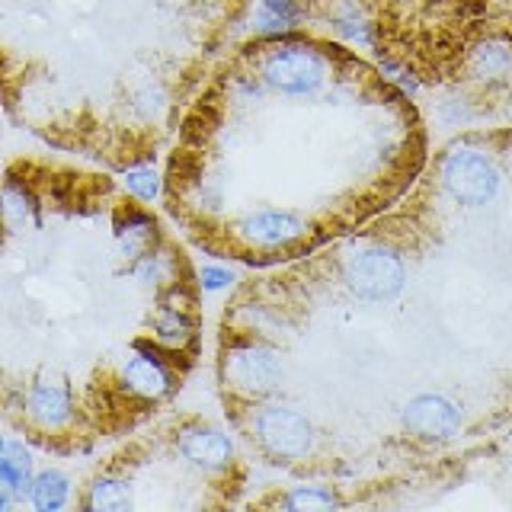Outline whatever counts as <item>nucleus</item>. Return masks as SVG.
<instances>
[{"label":"nucleus","mask_w":512,"mask_h":512,"mask_svg":"<svg viewBox=\"0 0 512 512\" xmlns=\"http://www.w3.org/2000/svg\"><path fill=\"white\" fill-rule=\"evenodd\" d=\"M256 74L282 100H320L336 80V52L311 36L269 42L256 55Z\"/></svg>","instance_id":"nucleus-1"},{"label":"nucleus","mask_w":512,"mask_h":512,"mask_svg":"<svg viewBox=\"0 0 512 512\" xmlns=\"http://www.w3.org/2000/svg\"><path fill=\"white\" fill-rule=\"evenodd\" d=\"M221 381L228 391L247 400L276 397L285 381V365L279 349L260 340L256 333L234 336L221 352Z\"/></svg>","instance_id":"nucleus-2"},{"label":"nucleus","mask_w":512,"mask_h":512,"mask_svg":"<svg viewBox=\"0 0 512 512\" xmlns=\"http://www.w3.org/2000/svg\"><path fill=\"white\" fill-rule=\"evenodd\" d=\"M439 183L461 208H487L503 189V170L480 144H452L439 160Z\"/></svg>","instance_id":"nucleus-3"},{"label":"nucleus","mask_w":512,"mask_h":512,"mask_svg":"<svg viewBox=\"0 0 512 512\" xmlns=\"http://www.w3.org/2000/svg\"><path fill=\"white\" fill-rule=\"evenodd\" d=\"M343 282L359 301L384 304L404 295L407 263L400 250H394L391 244L372 240V244H359L349 250V256L343 260Z\"/></svg>","instance_id":"nucleus-4"},{"label":"nucleus","mask_w":512,"mask_h":512,"mask_svg":"<svg viewBox=\"0 0 512 512\" xmlns=\"http://www.w3.org/2000/svg\"><path fill=\"white\" fill-rule=\"evenodd\" d=\"M250 436L276 461H301L317 448V426L308 420V413L288 404H269V400L253 407Z\"/></svg>","instance_id":"nucleus-5"},{"label":"nucleus","mask_w":512,"mask_h":512,"mask_svg":"<svg viewBox=\"0 0 512 512\" xmlns=\"http://www.w3.org/2000/svg\"><path fill=\"white\" fill-rule=\"evenodd\" d=\"M234 234L244 240L250 250H288L301 244L311 234V224L295 208H253L234 221Z\"/></svg>","instance_id":"nucleus-6"},{"label":"nucleus","mask_w":512,"mask_h":512,"mask_svg":"<svg viewBox=\"0 0 512 512\" xmlns=\"http://www.w3.org/2000/svg\"><path fill=\"white\" fill-rule=\"evenodd\" d=\"M400 423L410 432L416 442L426 445H442L452 442L464 429V410L458 400L439 391H426L410 397L404 410H400Z\"/></svg>","instance_id":"nucleus-7"},{"label":"nucleus","mask_w":512,"mask_h":512,"mask_svg":"<svg viewBox=\"0 0 512 512\" xmlns=\"http://www.w3.org/2000/svg\"><path fill=\"white\" fill-rule=\"evenodd\" d=\"M311 20V0H253L250 4V32L260 45L301 36Z\"/></svg>","instance_id":"nucleus-8"},{"label":"nucleus","mask_w":512,"mask_h":512,"mask_svg":"<svg viewBox=\"0 0 512 512\" xmlns=\"http://www.w3.org/2000/svg\"><path fill=\"white\" fill-rule=\"evenodd\" d=\"M464 74L480 87H506L512 84V36L506 32H484L464 52Z\"/></svg>","instance_id":"nucleus-9"},{"label":"nucleus","mask_w":512,"mask_h":512,"mask_svg":"<svg viewBox=\"0 0 512 512\" xmlns=\"http://www.w3.org/2000/svg\"><path fill=\"white\" fill-rule=\"evenodd\" d=\"M176 452L205 474L224 471L234 461V439L212 423H189L176 432Z\"/></svg>","instance_id":"nucleus-10"},{"label":"nucleus","mask_w":512,"mask_h":512,"mask_svg":"<svg viewBox=\"0 0 512 512\" xmlns=\"http://www.w3.org/2000/svg\"><path fill=\"white\" fill-rule=\"evenodd\" d=\"M122 384L141 400H160L173 391L176 375L151 343H135V352L122 362Z\"/></svg>","instance_id":"nucleus-11"},{"label":"nucleus","mask_w":512,"mask_h":512,"mask_svg":"<svg viewBox=\"0 0 512 512\" xmlns=\"http://www.w3.org/2000/svg\"><path fill=\"white\" fill-rule=\"evenodd\" d=\"M320 23L327 26V32L340 45L365 48V52H375L378 48V23L365 10L362 0H327V10L320 13Z\"/></svg>","instance_id":"nucleus-12"},{"label":"nucleus","mask_w":512,"mask_h":512,"mask_svg":"<svg viewBox=\"0 0 512 512\" xmlns=\"http://www.w3.org/2000/svg\"><path fill=\"white\" fill-rule=\"evenodd\" d=\"M23 410L36 426L42 429H61L74 416V400L64 381L42 378L36 384H29L23 394Z\"/></svg>","instance_id":"nucleus-13"},{"label":"nucleus","mask_w":512,"mask_h":512,"mask_svg":"<svg viewBox=\"0 0 512 512\" xmlns=\"http://www.w3.org/2000/svg\"><path fill=\"white\" fill-rule=\"evenodd\" d=\"M116 244H119V253L125 260H138L148 250L157 247V221L154 215H148L144 208H122L119 218H116Z\"/></svg>","instance_id":"nucleus-14"},{"label":"nucleus","mask_w":512,"mask_h":512,"mask_svg":"<svg viewBox=\"0 0 512 512\" xmlns=\"http://www.w3.org/2000/svg\"><path fill=\"white\" fill-rule=\"evenodd\" d=\"M32 455L23 442H7V448L0 452V484L10 487L13 496L20 503H29V490H32Z\"/></svg>","instance_id":"nucleus-15"},{"label":"nucleus","mask_w":512,"mask_h":512,"mask_svg":"<svg viewBox=\"0 0 512 512\" xmlns=\"http://www.w3.org/2000/svg\"><path fill=\"white\" fill-rule=\"evenodd\" d=\"M71 500V477L58 471V468H45L32 477V490H29V506L39 512H58Z\"/></svg>","instance_id":"nucleus-16"},{"label":"nucleus","mask_w":512,"mask_h":512,"mask_svg":"<svg viewBox=\"0 0 512 512\" xmlns=\"http://www.w3.org/2000/svg\"><path fill=\"white\" fill-rule=\"evenodd\" d=\"M84 509H96V512H128L132 509V484L125 477L116 474H103L96 477L87 487V500Z\"/></svg>","instance_id":"nucleus-17"},{"label":"nucleus","mask_w":512,"mask_h":512,"mask_svg":"<svg viewBox=\"0 0 512 512\" xmlns=\"http://www.w3.org/2000/svg\"><path fill=\"white\" fill-rule=\"evenodd\" d=\"M192 333H196V320L189 317V308H180V304H173V301L160 304L157 320H154V336L160 346L180 349L192 340Z\"/></svg>","instance_id":"nucleus-18"},{"label":"nucleus","mask_w":512,"mask_h":512,"mask_svg":"<svg viewBox=\"0 0 512 512\" xmlns=\"http://www.w3.org/2000/svg\"><path fill=\"white\" fill-rule=\"evenodd\" d=\"M340 503L343 500L336 496V490L324 484H298L279 496V506L288 512H324V509H336Z\"/></svg>","instance_id":"nucleus-19"},{"label":"nucleus","mask_w":512,"mask_h":512,"mask_svg":"<svg viewBox=\"0 0 512 512\" xmlns=\"http://www.w3.org/2000/svg\"><path fill=\"white\" fill-rule=\"evenodd\" d=\"M0 205H4V221L13 224V228H23V224H29L39 212L36 196L26 189V183H16V180H10L0 189Z\"/></svg>","instance_id":"nucleus-20"},{"label":"nucleus","mask_w":512,"mask_h":512,"mask_svg":"<svg viewBox=\"0 0 512 512\" xmlns=\"http://www.w3.org/2000/svg\"><path fill=\"white\" fill-rule=\"evenodd\" d=\"M135 279L148 288H157L173 279V256L167 250H148L135 260Z\"/></svg>","instance_id":"nucleus-21"},{"label":"nucleus","mask_w":512,"mask_h":512,"mask_svg":"<svg viewBox=\"0 0 512 512\" xmlns=\"http://www.w3.org/2000/svg\"><path fill=\"white\" fill-rule=\"evenodd\" d=\"M378 71H381V77H388L391 84L404 93V96H416L423 90V77L416 74L413 68H407L404 61H397V58H391V55H381L378 58Z\"/></svg>","instance_id":"nucleus-22"},{"label":"nucleus","mask_w":512,"mask_h":512,"mask_svg":"<svg viewBox=\"0 0 512 512\" xmlns=\"http://www.w3.org/2000/svg\"><path fill=\"white\" fill-rule=\"evenodd\" d=\"M125 189L132 192L135 199L141 202H154L160 196V176L151 167H138L125 173Z\"/></svg>","instance_id":"nucleus-23"},{"label":"nucleus","mask_w":512,"mask_h":512,"mask_svg":"<svg viewBox=\"0 0 512 512\" xmlns=\"http://www.w3.org/2000/svg\"><path fill=\"white\" fill-rule=\"evenodd\" d=\"M244 317H247V333H272L282 327V317L272 314V308H266V304H250V308H244Z\"/></svg>","instance_id":"nucleus-24"},{"label":"nucleus","mask_w":512,"mask_h":512,"mask_svg":"<svg viewBox=\"0 0 512 512\" xmlns=\"http://www.w3.org/2000/svg\"><path fill=\"white\" fill-rule=\"evenodd\" d=\"M231 90H234V96H237L240 103H256V100H263V96L269 93L256 71L231 77Z\"/></svg>","instance_id":"nucleus-25"},{"label":"nucleus","mask_w":512,"mask_h":512,"mask_svg":"<svg viewBox=\"0 0 512 512\" xmlns=\"http://www.w3.org/2000/svg\"><path fill=\"white\" fill-rule=\"evenodd\" d=\"M199 285L205 292H224V288L234 285V272L228 266L205 263V266H199Z\"/></svg>","instance_id":"nucleus-26"},{"label":"nucleus","mask_w":512,"mask_h":512,"mask_svg":"<svg viewBox=\"0 0 512 512\" xmlns=\"http://www.w3.org/2000/svg\"><path fill=\"white\" fill-rule=\"evenodd\" d=\"M16 503H20V500H16V496H13V490L0 484V512H10Z\"/></svg>","instance_id":"nucleus-27"},{"label":"nucleus","mask_w":512,"mask_h":512,"mask_svg":"<svg viewBox=\"0 0 512 512\" xmlns=\"http://www.w3.org/2000/svg\"><path fill=\"white\" fill-rule=\"evenodd\" d=\"M160 106V93H154V87H148V90H144V96H141V109H157Z\"/></svg>","instance_id":"nucleus-28"},{"label":"nucleus","mask_w":512,"mask_h":512,"mask_svg":"<svg viewBox=\"0 0 512 512\" xmlns=\"http://www.w3.org/2000/svg\"><path fill=\"white\" fill-rule=\"evenodd\" d=\"M4 448H7V439H4V436H0V452H4Z\"/></svg>","instance_id":"nucleus-29"},{"label":"nucleus","mask_w":512,"mask_h":512,"mask_svg":"<svg viewBox=\"0 0 512 512\" xmlns=\"http://www.w3.org/2000/svg\"><path fill=\"white\" fill-rule=\"evenodd\" d=\"M509 4H512V0H509Z\"/></svg>","instance_id":"nucleus-30"}]
</instances>
